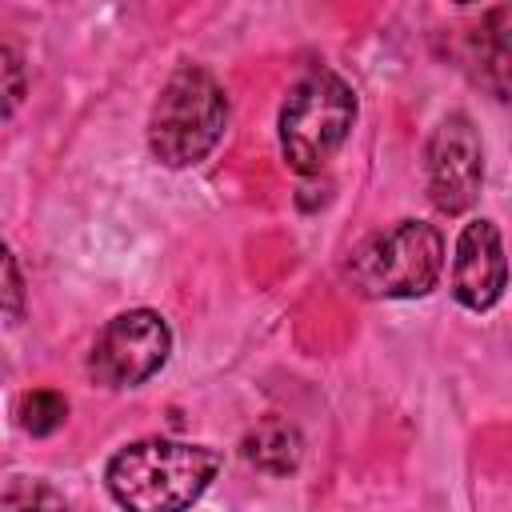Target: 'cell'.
I'll return each mask as SVG.
<instances>
[{
	"instance_id": "cell-8",
	"label": "cell",
	"mask_w": 512,
	"mask_h": 512,
	"mask_svg": "<svg viewBox=\"0 0 512 512\" xmlns=\"http://www.w3.org/2000/svg\"><path fill=\"white\" fill-rule=\"evenodd\" d=\"M240 452H244V460H248L252 468H260V472H268V476H288V472L300 464V456H304V440H300L296 424H288V420H280V416H264V420L244 436Z\"/></svg>"
},
{
	"instance_id": "cell-9",
	"label": "cell",
	"mask_w": 512,
	"mask_h": 512,
	"mask_svg": "<svg viewBox=\"0 0 512 512\" xmlns=\"http://www.w3.org/2000/svg\"><path fill=\"white\" fill-rule=\"evenodd\" d=\"M64 420H68V400L52 388H36L16 400V424L28 436H52L64 428Z\"/></svg>"
},
{
	"instance_id": "cell-6",
	"label": "cell",
	"mask_w": 512,
	"mask_h": 512,
	"mask_svg": "<svg viewBox=\"0 0 512 512\" xmlns=\"http://www.w3.org/2000/svg\"><path fill=\"white\" fill-rule=\"evenodd\" d=\"M428 196L440 212L460 216L484 184V144L464 112H448L428 136Z\"/></svg>"
},
{
	"instance_id": "cell-12",
	"label": "cell",
	"mask_w": 512,
	"mask_h": 512,
	"mask_svg": "<svg viewBox=\"0 0 512 512\" xmlns=\"http://www.w3.org/2000/svg\"><path fill=\"white\" fill-rule=\"evenodd\" d=\"M456 4H476V0H456Z\"/></svg>"
},
{
	"instance_id": "cell-5",
	"label": "cell",
	"mask_w": 512,
	"mask_h": 512,
	"mask_svg": "<svg viewBox=\"0 0 512 512\" xmlns=\"http://www.w3.org/2000/svg\"><path fill=\"white\" fill-rule=\"evenodd\" d=\"M172 352V332L160 312L128 308L112 316L88 352V372L100 388H136L164 368Z\"/></svg>"
},
{
	"instance_id": "cell-11",
	"label": "cell",
	"mask_w": 512,
	"mask_h": 512,
	"mask_svg": "<svg viewBox=\"0 0 512 512\" xmlns=\"http://www.w3.org/2000/svg\"><path fill=\"white\" fill-rule=\"evenodd\" d=\"M24 88H28V72H24L20 52L8 48V44H0V120L20 108Z\"/></svg>"
},
{
	"instance_id": "cell-7",
	"label": "cell",
	"mask_w": 512,
	"mask_h": 512,
	"mask_svg": "<svg viewBox=\"0 0 512 512\" xmlns=\"http://www.w3.org/2000/svg\"><path fill=\"white\" fill-rule=\"evenodd\" d=\"M452 296L468 312H484L504 296V244L492 220H472L456 236Z\"/></svg>"
},
{
	"instance_id": "cell-2",
	"label": "cell",
	"mask_w": 512,
	"mask_h": 512,
	"mask_svg": "<svg viewBox=\"0 0 512 512\" xmlns=\"http://www.w3.org/2000/svg\"><path fill=\"white\" fill-rule=\"evenodd\" d=\"M228 128V96L220 80L200 64H180L148 116V148L164 168L200 164Z\"/></svg>"
},
{
	"instance_id": "cell-4",
	"label": "cell",
	"mask_w": 512,
	"mask_h": 512,
	"mask_svg": "<svg viewBox=\"0 0 512 512\" xmlns=\"http://www.w3.org/2000/svg\"><path fill=\"white\" fill-rule=\"evenodd\" d=\"M440 272H444V236L436 224L424 220H400L388 232L368 236L348 260L352 284L376 300L428 296Z\"/></svg>"
},
{
	"instance_id": "cell-3",
	"label": "cell",
	"mask_w": 512,
	"mask_h": 512,
	"mask_svg": "<svg viewBox=\"0 0 512 512\" xmlns=\"http://www.w3.org/2000/svg\"><path fill=\"white\" fill-rule=\"evenodd\" d=\"M356 120V92L344 76H336L332 68H312L284 100L280 108V156L292 172L308 176L320 172L340 144L348 140Z\"/></svg>"
},
{
	"instance_id": "cell-10",
	"label": "cell",
	"mask_w": 512,
	"mask_h": 512,
	"mask_svg": "<svg viewBox=\"0 0 512 512\" xmlns=\"http://www.w3.org/2000/svg\"><path fill=\"white\" fill-rule=\"evenodd\" d=\"M20 312H24V276H20L12 248L0 240V328L16 324Z\"/></svg>"
},
{
	"instance_id": "cell-1",
	"label": "cell",
	"mask_w": 512,
	"mask_h": 512,
	"mask_svg": "<svg viewBox=\"0 0 512 512\" xmlns=\"http://www.w3.org/2000/svg\"><path fill=\"white\" fill-rule=\"evenodd\" d=\"M220 452L208 444H188V440H132L124 444L108 468V492L120 508L132 512H176L196 504L208 484L220 476Z\"/></svg>"
}]
</instances>
